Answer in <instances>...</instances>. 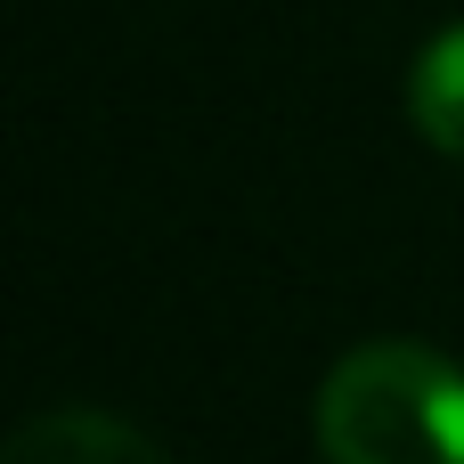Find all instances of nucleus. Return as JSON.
<instances>
[{
	"mask_svg": "<svg viewBox=\"0 0 464 464\" xmlns=\"http://www.w3.org/2000/svg\"><path fill=\"white\" fill-rule=\"evenodd\" d=\"M326 464H464V367L432 343L383 334L326 367L318 383Z\"/></svg>",
	"mask_w": 464,
	"mask_h": 464,
	"instance_id": "nucleus-1",
	"label": "nucleus"
},
{
	"mask_svg": "<svg viewBox=\"0 0 464 464\" xmlns=\"http://www.w3.org/2000/svg\"><path fill=\"white\" fill-rule=\"evenodd\" d=\"M0 464H171V457L106 408H49L8 440Z\"/></svg>",
	"mask_w": 464,
	"mask_h": 464,
	"instance_id": "nucleus-2",
	"label": "nucleus"
},
{
	"mask_svg": "<svg viewBox=\"0 0 464 464\" xmlns=\"http://www.w3.org/2000/svg\"><path fill=\"white\" fill-rule=\"evenodd\" d=\"M408 114L440 155H464V24L424 41V57L408 73Z\"/></svg>",
	"mask_w": 464,
	"mask_h": 464,
	"instance_id": "nucleus-3",
	"label": "nucleus"
}]
</instances>
